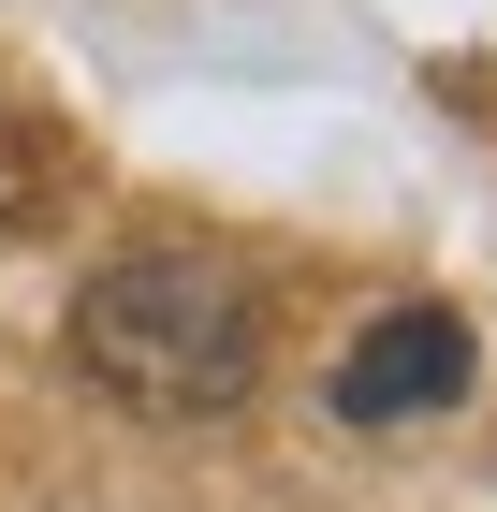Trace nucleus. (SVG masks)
Masks as SVG:
<instances>
[{
  "mask_svg": "<svg viewBox=\"0 0 497 512\" xmlns=\"http://www.w3.org/2000/svg\"><path fill=\"white\" fill-rule=\"evenodd\" d=\"M468 381H483V337L410 293V308H381V322L337 352V425H424V410H454Z\"/></svg>",
  "mask_w": 497,
  "mask_h": 512,
  "instance_id": "2",
  "label": "nucleus"
},
{
  "mask_svg": "<svg viewBox=\"0 0 497 512\" xmlns=\"http://www.w3.org/2000/svg\"><path fill=\"white\" fill-rule=\"evenodd\" d=\"M74 366L147 425H220L264 381V308L220 249H117L74 293Z\"/></svg>",
  "mask_w": 497,
  "mask_h": 512,
  "instance_id": "1",
  "label": "nucleus"
}]
</instances>
